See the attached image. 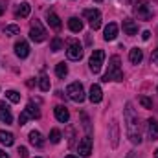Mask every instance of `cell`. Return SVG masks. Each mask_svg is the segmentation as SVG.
<instances>
[{
  "label": "cell",
  "mask_w": 158,
  "mask_h": 158,
  "mask_svg": "<svg viewBox=\"0 0 158 158\" xmlns=\"http://www.w3.org/2000/svg\"><path fill=\"white\" fill-rule=\"evenodd\" d=\"M0 158H9V155H7V153H4V151L0 149Z\"/></svg>",
  "instance_id": "d590c367"
},
{
  "label": "cell",
  "mask_w": 158,
  "mask_h": 158,
  "mask_svg": "<svg viewBox=\"0 0 158 158\" xmlns=\"http://www.w3.org/2000/svg\"><path fill=\"white\" fill-rule=\"evenodd\" d=\"M30 39L33 40V42H42V40L46 39V30L42 28V24H40L39 20H35V22L31 24V30H30Z\"/></svg>",
  "instance_id": "52a82bcc"
},
{
  "label": "cell",
  "mask_w": 158,
  "mask_h": 158,
  "mask_svg": "<svg viewBox=\"0 0 158 158\" xmlns=\"http://www.w3.org/2000/svg\"><path fill=\"white\" fill-rule=\"evenodd\" d=\"M28 53H30V46H28V42L19 40V42L15 44V55H17V57H20V59H26V57H28Z\"/></svg>",
  "instance_id": "8fae6325"
},
{
  "label": "cell",
  "mask_w": 158,
  "mask_h": 158,
  "mask_svg": "<svg viewBox=\"0 0 158 158\" xmlns=\"http://www.w3.org/2000/svg\"><path fill=\"white\" fill-rule=\"evenodd\" d=\"M96 2H103V0H96Z\"/></svg>",
  "instance_id": "60d3db41"
},
{
  "label": "cell",
  "mask_w": 158,
  "mask_h": 158,
  "mask_svg": "<svg viewBox=\"0 0 158 158\" xmlns=\"http://www.w3.org/2000/svg\"><path fill=\"white\" fill-rule=\"evenodd\" d=\"M103 81L105 83H109V81H123V74H121V68H119V57L118 55H112L109 59V70L103 76Z\"/></svg>",
  "instance_id": "7a4b0ae2"
},
{
  "label": "cell",
  "mask_w": 158,
  "mask_h": 158,
  "mask_svg": "<svg viewBox=\"0 0 158 158\" xmlns=\"http://www.w3.org/2000/svg\"><path fill=\"white\" fill-rule=\"evenodd\" d=\"M66 55H68L70 61H81V57H83V46L79 42H72L68 46V50H66Z\"/></svg>",
  "instance_id": "ba28073f"
},
{
  "label": "cell",
  "mask_w": 158,
  "mask_h": 158,
  "mask_svg": "<svg viewBox=\"0 0 158 158\" xmlns=\"http://www.w3.org/2000/svg\"><path fill=\"white\" fill-rule=\"evenodd\" d=\"M2 13H4V7H2V6H0V15H2Z\"/></svg>",
  "instance_id": "f35d334b"
},
{
  "label": "cell",
  "mask_w": 158,
  "mask_h": 158,
  "mask_svg": "<svg viewBox=\"0 0 158 158\" xmlns=\"http://www.w3.org/2000/svg\"><path fill=\"white\" fill-rule=\"evenodd\" d=\"M66 158H77V156H74V155H68V156H66Z\"/></svg>",
  "instance_id": "74e56055"
},
{
  "label": "cell",
  "mask_w": 158,
  "mask_h": 158,
  "mask_svg": "<svg viewBox=\"0 0 158 158\" xmlns=\"http://www.w3.org/2000/svg\"><path fill=\"white\" fill-rule=\"evenodd\" d=\"M147 134L151 140H158V121L156 119H149L147 121Z\"/></svg>",
  "instance_id": "4fadbf2b"
},
{
  "label": "cell",
  "mask_w": 158,
  "mask_h": 158,
  "mask_svg": "<svg viewBox=\"0 0 158 158\" xmlns=\"http://www.w3.org/2000/svg\"><path fill=\"white\" fill-rule=\"evenodd\" d=\"M4 33H6V35H19V33H20V28L15 26V24H9V26L4 28Z\"/></svg>",
  "instance_id": "4316f807"
},
{
  "label": "cell",
  "mask_w": 158,
  "mask_h": 158,
  "mask_svg": "<svg viewBox=\"0 0 158 158\" xmlns=\"http://www.w3.org/2000/svg\"><path fill=\"white\" fill-rule=\"evenodd\" d=\"M129 59H131V63H132V64H140V63H142V59H143V52H142L140 48H132V50H131V53H129Z\"/></svg>",
  "instance_id": "2e32d148"
},
{
  "label": "cell",
  "mask_w": 158,
  "mask_h": 158,
  "mask_svg": "<svg viewBox=\"0 0 158 158\" xmlns=\"http://www.w3.org/2000/svg\"><path fill=\"white\" fill-rule=\"evenodd\" d=\"M138 101H140V105H142L143 109H153V101H151L147 96H140V99H138Z\"/></svg>",
  "instance_id": "f546056e"
},
{
  "label": "cell",
  "mask_w": 158,
  "mask_h": 158,
  "mask_svg": "<svg viewBox=\"0 0 158 158\" xmlns=\"http://www.w3.org/2000/svg\"><path fill=\"white\" fill-rule=\"evenodd\" d=\"M151 61H153V63H158V48L153 52V55H151Z\"/></svg>",
  "instance_id": "836d02e7"
},
{
  "label": "cell",
  "mask_w": 158,
  "mask_h": 158,
  "mask_svg": "<svg viewBox=\"0 0 158 158\" xmlns=\"http://www.w3.org/2000/svg\"><path fill=\"white\" fill-rule=\"evenodd\" d=\"M105 40H114L116 37H118V26L114 24V22H110L107 28H105Z\"/></svg>",
  "instance_id": "5bb4252c"
},
{
  "label": "cell",
  "mask_w": 158,
  "mask_h": 158,
  "mask_svg": "<svg viewBox=\"0 0 158 158\" xmlns=\"http://www.w3.org/2000/svg\"><path fill=\"white\" fill-rule=\"evenodd\" d=\"M134 15H136L140 20H149V19L153 17V9H151L149 2H147V0H138V2L134 4Z\"/></svg>",
  "instance_id": "3957f363"
},
{
  "label": "cell",
  "mask_w": 158,
  "mask_h": 158,
  "mask_svg": "<svg viewBox=\"0 0 158 158\" xmlns=\"http://www.w3.org/2000/svg\"><path fill=\"white\" fill-rule=\"evenodd\" d=\"M90 153H92V138L90 136H85L79 142V155L81 156H90Z\"/></svg>",
  "instance_id": "9c48e42d"
},
{
  "label": "cell",
  "mask_w": 158,
  "mask_h": 158,
  "mask_svg": "<svg viewBox=\"0 0 158 158\" xmlns=\"http://www.w3.org/2000/svg\"><path fill=\"white\" fill-rule=\"evenodd\" d=\"M6 98H7L11 103H19V101H20V94L15 92V90H7V92H6Z\"/></svg>",
  "instance_id": "83f0119b"
},
{
  "label": "cell",
  "mask_w": 158,
  "mask_h": 158,
  "mask_svg": "<svg viewBox=\"0 0 158 158\" xmlns=\"http://www.w3.org/2000/svg\"><path fill=\"white\" fill-rule=\"evenodd\" d=\"M103 61H105V52H103V50H94L92 55H90V61H88L90 70H92L94 74H98V72L101 70V66H103Z\"/></svg>",
  "instance_id": "277c9868"
},
{
  "label": "cell",
  "mask_w": 158,
  "mask_h": 158,
  "mask_svg": "<svg viewBox=\"0 0 158 158\" xmlns=\"http://www.w3.org/2000/svg\"><path fill=\"white\" fill-rule=\"evenodd\" d=\"M55 74H57V77H64V76L68 74V66H66L64 63H59V64L55 66Z\"/></svg>",
  "instance_id": "484cf974"
},
{
  "label": "cell",
  "mask_w": 158,
  "mask_h": 158,
  "mask_svg": "<svg viewBox=\"0 0 158 158\" xmlns=\"http://www.w3.org/2000/svg\"><path fill=\"white\" fill-rule=\"evenodd\" d=\"M50 46H52V50H53V52H61V50H63V40L59 39V37H55V39L52 40V44H50Z\"/></svg>",
  "instance_id": "4dcf8cb0"
},
{
  "label": "cell",
  "mask_w": 158,
  "mask_h": 158,
  "mask_svg": "<svg viewBox=\"0 0 158 158\" xmlns=\"http://www.w3.org/2000/svg\"><path fill=\"white\" fill-rule=\"evenodd\" d=\"M30 11H31V6H30L28 2H22V4L17 7L15 15H17V17H20V19H24V17H28V15H30Z\"/></svg>",
  "instance_id": "d6986e66"
},
{
  "label": "cell",
  "mask_w": 158,
  "mask_h": 158,
  "mask_svg": "<svg viewBox=\"0 0 158 158\" xmlns=\"http://www.w3.org/2000/svg\"><path fill=\"white\" fill-rule=\"evenodd\" d=\"M155 158H158V149H156V151H155Z\"/></svg>",
  "instance_id": "ab89813d"
},
{
  "label": "cell",
  "mask_w": 158,
  "mask_h": 158,
  "mask_svg": "<svg viewBox=\"0 0 158 158\" xmlns=\"http://www.w3.org/2000/svg\"><path fill=\"white\" fill-rule=\"evenodd\" d=\"M30 142H31V145H35V147H42V143H44L42 134H40L39 131H31V132H30Z\"/></svg>",
  "instance_id": "ffe728a7"
},
{
  "label": "cell",
  "mask_w": 158,
  "mask_h": 158,
  "mask_svg": "<svg viewBox=\"0 0 158 158\" xmlns=\"http://www.w3.org/2000/svg\"><path fill=\"white\" fill-rule=\"evenodd\" d=\"M66 94H68V98H70L72 101H76V103H81V101L85 99V90H83V85H81V83H72V85H68Z\"/></svg>",
  "instance_id": "5b68a950"
},
{
  "label": "cell",
  "mask_w": 158,
  "mask_h": 158,
  "mask_svg": "<svg viewBox=\"0 0 158 158\" xmlns=\"http://www.w3.org/2000/svg\"><path fill=\"white\" fill-rule=\"evenodd\" d=\"M125 123H127V136L129 140L138 145L142 143V134H140V123H138V114L134 112L132 105L127 103L125 105Z\"/></svg>",
  "instance_id": "6da1fadb"
},
{
  "label": "cell",
  "mask_w": 158,
  "mask_h": 158,
  "mask_svg": "<svg viewBox=\"0 0 158 158\" xmlns=\"http://www.w3.org/2000/svg\"><path fill=\"white\" fill-rule=\"evenodd\" d=\"M48 24H50L53 30H61V19H59L53 11H50V13H48Z\"/></svg>",
  "instance_id": "7402d4cb"
},
{
  "label": "cell",
  "mask_w": 158,
  "mask_h": 158,
  "mask_svg": "<svg viewBox=\"0 0 158 158\" xmlns=\"http://www.w3.org/2000/svg\"><path fill=\"white\" fill-rule=\"evenodd\" d=\"M118 140H119V127L116 121L110 123V142H112V147H118Z\"/></svg>",
  "instance_id": "e0dca14e"
},
{
  "label": "cell",
  "mask_w": 158,
  "mask_h": 158,
  "mask_svg": "<svg viewBox=\"0 0 158 158\" xmlns=\"http://www.w3.org/2000/svg\"><path fill=\"white\" fill-rule=\"evenodd\" d=\"M127 158H136V156H134V155H132V153H131V155H129V156H127Z\"/></svg>",
  "instance_id": "8d00e7d4"
},
{
  "label": "cell",
  "mask_w": 158,
  "mask_h": 158,
  "mask_svg": "<svg viewBox=\"0 0 158 158\" xmlns=\"http://www.w3.org/2000/svg\"><path fill=\"white\" fill-rule=\"evenodd\" d=\"M53 112H55L57 121H61V123H66V121L70 119V112H68V109L63 107V105H57V107L53 109Z\"/></svg>",
  "instance_id": "7c38bea8"
},
{
  "label": "cell",
  "mask_w": 158,
  "mask_h": 158,
  "mask_svg": "<svg viewBox=\"0 0 158 158\" xmlns=\"http://www.w3.org/2000/svg\"><path fill=\"white\" fill-rule=\"evenodd\" d=\"M39 86H40L42 92H48V90H50V79H48V76L42 74V76L39 77Z\"/></svg>",
  "instance_id": "d4e9b609"
},
{
  "label": "cell",
  "mask_w": 158,
  "mask_h": 158,
  "mask_svg": "<svg viewBox=\"0 0 158 158\" xmlns=\"http://www.w3.org/2000/svg\"><path fill=\"white\" fill-rule=\"evenodd\" d=\"M88 99H90L92 103H99V101L103 99V90H101V86H99V85H92V86H90Z\"/></svg>",
  "instance_id": "30bf717a"
},
{
  "label": "cell",
  "mask_w": 158,
  "mask_h": 158,
  "mask_svg": "<svg viewBox=\"0 0 158 158\" xmlns=\"http://www.w3.org/2000/svg\"><path fill=\"white\" fill-rule=\"evenodd\" d=\"M50 142H52V143H59V142H61V131L52 129V132H50Z\"/></svg>",
  "instance_id": "f1b7e54d"
},
{
  "label": "cell",
  "mask_w": 158,
  "mask_h": 158,
  "mask_svg": "<svg viewBox=\"0 0 158 158\" xmlns=\"http://www.w3.org/2000/svg\"><path fill=\"white\" fill-rule=\"evenodd\" d=\"M28 119H30V116H28V114H26V112H24V110H22V114H20V116H19V123H20V125H24V123H26V121H28Z\"/></svg>",
  "instance_id": "1f68e13d"
},
{
  "label": "cell",
  "mask_w": 158,
  "mask_h": 158,
  "mask_svg": "<svg viewBox=\"0 0 158 158\" xmlns=\"http://www.w3.org/2000/svg\"><path fill=\"white\" fill-rule=\"evenodd\" d=\"M68 28H70L72 31H76V33H77V31H81V30H83V22L79 20L77 17H72V19L68 20Z\"/></svg>",
  "instance_id": "cb8c5ba5"
},
{
  "label": "cell",
  "mask_w": 158,
  "mask_h": 158,
  "mask_svg": "<svg viewBox=\"0 0 158 158\" xmlns=\"http://www.w3.org/2000/svg\"><path fill=\"white\" fill-rule=\"evenodd\" d=\"M19 155H20V158H26L28 156V149L26 147H19Z\"/></svg>",
  "instance_id": "d6a6232c"
},
{
  "label": "cell",
  "mask_w": 158,
  "mask_h": 158,
  "mask_svg": "<svg viewBox=\"0 0 158 158\" xmlns=\"http://www.w3.org/2000/svg\"><path fill=\"white\" fill-rule=\"evenodd\" d=\"M83 15H85V19L88 20V24H90L92 30H99V28H101V13H99L98 9H85Z\"/></svg>",
  "instance_id": "8992f818"
},
{
  "label": "cell",
  "mask_w": 158,
  "mask_h": 158,
  "mask_svg": "<svg viewBox=\"0 0 158 158\" xmlns=\"http://www.w3.org/2000/svg\"><path fill=\"white\" fill-rule=\"evenodd\" d=\"M24 112H26V114H28V116H30V118H39L40 116V112H39V109H37V105H35V103H33V101H31V103H28V105H26V109H24Z\"/></svg>",
  "instance_id": "44dd1931"
},
{
  "label": "cell",
  "mask_w": 158,
  "mask_h": 158,
  "mask_svg": "<svg viewBox=\"0 0 158 158\" xmlns=\"http://www.w3.org/2000/svg\"><path fill=\"white\" fill-rule=\"evenodd\" d=\"M123 31H125L127 35H136V31H138L136 22L131 20V19H125V20H123Z\"/></svg>",
  "instance_id": "9a60e30c"
},
{
  "label": "cell",
  "mask_w": 158,
  "mask_h": 158,
  "mask_svg": "<svg viewBox=\"0 0 158 158\" xmlns=\"http://www.w3.org/2000/svg\"><path fill=\"white\" fill-rule=\"evenodd\" d=\"M142 37H143V40H147L149 37H151V33H149V31H143V35H142Z\"/></svg>",
  "instance_id": "e575fe53"
},
{
  "label": "cell",
  "mask_w": 158,
  "mask_h": 158,
  "mask_svg": "<svg viewBox=\"0 0 158 158\" xmlns=\"http://www.w3.org/2000/svg\"><path fill=\"white\" fill-rule=\"evenodd\" d=\"M0 121H2V123H11V121H13V116H11L9 109H7L4 103H0Z\"/></svg>",
  "instance_id": "ac0fdd59"
},
{
  "label": "cell",
  "mask_w": 158,
  "mask_h": 158,
  "mask_svg": "<svg viewBox=\"0 0 158 158\" xmlns=\"http://www.w3.org/2000/svg\"><path fill=\"white\" fill-rule=\"evenodd\" d=\"M13 142H15V138H13V134H11V132L0 131V143H4L6 147H9V145H13Z\"/></svg>",
  "instance_id": "603a6c76"
}]
</instances>
